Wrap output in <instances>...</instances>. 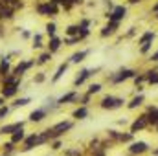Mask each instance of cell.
I'll return each mask as SVG.
<instances>
[{
  "mask_svg": "<svg viewBox=\"0 0 158 156\" xmlns=\"http://www.w3.org/2000/svg\"><path fill=\"white\" fill-rule=\"evenodd\" d=\"M74 127H76V121H74V119H61V121H57L55 125H52V127H48L46 130H42V134H44L46 142L50 143V142H53V140H63V136L68 134Z\"/></svg>",
  "mask_w": 158,
  "mask_h": 156,
  "instance_id": "6da1fadb",
  "label": "cell"
},
{
  "mask_svg": "<svg viewBox=\"0 0 158 156\" xmlns=\"http://www.w3.org/2000/svg\"><path fill=\"white\" fill-rule=\"evenodd\" d=\"M99 109L101 110H107V112H112V110H118L121 107L127 105L125 97H119V96H114V94H105L101 99H99Z\"/></svg>",
  "mask_w": 158,
  "mask_h": 156,
  "instance_id": "7a4b0ae2",
  "label": "cell"
},
{
  "mask_svg": "<svg viewBox=\"0 0 158 156\" xmlns=\"http://www.w3.org/2000/svg\"><path fill=\"white\" fill-rule=\"evenodd\" d=\"M136 74H138V70H134V68H127V66H123V68H119L116 72H112L110 76H107V81L110 83V84H123L125 81H131V79L136 77Z\"/></svg>",
  "mask_w": 158,
  "mask_h": 156,
  "instance_id": "3957f363",
  "label": "cell"
},
{
  "mask_svg": "<svg viewBox=\"0 0 158 156\" xmlns=\"http://www.w3.org/2000/svg\"><path fill=\"white\" fill-rule=\"evenodd\" d=\"M46 143H48V142H46L42 130H40V132H31V134L26 136V140H24V143H22V147H20V153H30V151L40 147V145H46Z\"/></svg>",
  "mask_w": 158,
  "mask_h": 156,
  "instance_id": "277c9868",
  "label": "cell"
},
{
  "mask_svg": "<svg viewBox=\"0 0 158 156\" xmlns=\"http://www.w3.org/2000/svg\"><path fill=\"white\" fill-rule=\"evenodd\" d=\"M151 151V145L143 140H134L127 145V154L129 156H143Z\"/></svg>",
  "mask_w": 158,
  "mask_h": 156,
  "instance_id": "5b68a950",
  "label": "cell"
},
{
  "mask_svg": "<svg viewBox=\"0 0 158 156\" xmlns=\"http://www.w3.org/2000/svg\"><path fill=\"white\" fill-rule=\"evenodd\" d=\"M33 66H35V59H20L19 64L13 66V72H11V74H13L15 77L22 79L30 70H31V68H33Z\"/></svg>",
  "mask_w": 158,
  "mask_h": 156,
  "instance_id": "8992f818",
  "label": "cell"
},
{
  "mask_svg": "<svg viewBox=\"0 0 158 156\" xmlns=\"http://www.w3.org/2000/svg\"><path fill=\"white\" fill-rule=\"evenodd\" d=\"M145 129H149V117H147L145 112H142L138 117H134V119L131 121V125H129V132H131V134L142 132V130H145Z\"/></svg>",
  "mask_w": 158,
  "mask_h": 156,
  "instance_id": "52a82bcc",
  "label": "cell"
},
{
  "mask_svg": "<svg viewBox=\"0 0 158 156\" xmlns=\"http://www.w3.org/2000/svg\"><path fill=\"white\" fill-rule=\"evenodd\" d=\"M99 70H101L99 66H96V68H83V70H79L77 76L74 77V86H76V88H77V86H83V84H85L88 79L94 77V76H96Z\"/></svg>",
  "mask_w": 158,
  "mask_h": 156,
  "instance_id": "ba28073f",
  "label": "cell"
},
{
  "mask_svg": "<svg viewBox=\"0 0 158 156\" xmlns=\"http://www.w3.org/2000/svg\"><path fill=\"white\" fill-rule=\"evenodd\" d=\"M37 13L40 17H53V15H59V6L52 0H46V2H40L37 4Z\"/></svg>",
  "mask_w": 158,
  "mask_h": 156,
  "instance_id": "9c48e42d",
  "label": "cell"
},
{
  "mask_svg": "<svg viewBox=\"0 0 158 156\" xmlns=\"http://www.w3.org/2000/svg\"><path fill=\"white\" fill-rule=\"evenodd\" d=\"M20 86H22V81L13 83V84H2V86H0V96H2L6 101H7V99H15V97L19 96Z\"/></svg>",
  "mask_w": 158,
  "mask_h": 156,
  "instance_id": "30bf717a",
  "label": "cell"
},
{
  "mask_svg": "<svg viewBox=\"0 0 158 156\" xmlns=\"http://www.w3.org/2000/svg\"><path fill=\"white\" fill-rule=\"evenodd\" d=\"M79 90H70V92H66V94H63L61 97H57L55 101H57V107L61 109V107H64V105H72V103H79Z\"/></svg>",
  "mask_w": 158,
  "mask_h": 156,
  "instance_id": "8fae6325",
  "label": "cell"
},
{
  "mask_svg": "<svg viewBox=\"0 0 158 156\" xmlns=\"http://www.w3.org/2000/svg\"><path fill=\"white\" fill-rule=\"evenodd\" d=\"M105 17H107L110 22H118L119 24V22L127 17V7H125V6H116V7H112V11L107 13Z\"/></svg>",
  "mask_w": 158,
  "mask_h": 156,
  "instance_id": "7c38bea8",
  "label": "cell"
},
{
  "mask_svg": "<svg viewBox=\"0 0 158 156\" xmlns=\"http://www.w3.org/2000/svg\"><path fill=\"white\" fill-rule=\"evenodd\" d=\"M24 125H26V121H20V119L19 121H13V123H6V125L0 127V132H2V136H11L13 132L24 129Z\"/></svg>",
  "mask_w": 158,
  "mask_h": 156,
  "instance_id": "4fadbf2b",
  "label": "cell"
},
{
  "mask_svg": "<svg viewBox=\"0 0 158 156\" xmlns=\"http://www.w3.org/2000/svg\"><path fill=\"white\" fill-rule=\"evenodd\" d=\"M13 72V64H11V55H6L0 59V79L7 77Z\"/></svg>",
  "mask_w": 158,
  "mask_h": 156,
  "instance_id": "5bb4252c",
  "label": "cell"
},
{
  "mask_svg": "<svg viewBox=\"0 0 158 156\" xmlns=\"http://www.w3.org/2000/svg\"><path fill=\"white\" fill-rule=\"evenodd\" d=\"M145 103V94H134L129 101H127V110H136V109H140L142 105Z\"/></svg>",
  "mask_w": 158,
  "mask_h": 156,
  "instance_id": "9a60e30c",
  "label": "cell"
},
{
  "mask_svg": "<svg viewBox=\"0 0 158 156\" xmlns=\"http://www.w3.org/2000/svg\"><path fill=\"white\" fill-rule=\"evenodd\" d=\"M118 30H119V24H118V22H110V20H109V22H107V24L101 28V31H99V37H101V39L112 37V35H114Z\"/></svg>",
  "mask_w": 158,
  "mask_h": 156,
  "instance_id": "2e32d148",
  "label": "cell"
},
{
  "mask_svg": "<svg viewBox=\"0 0 158 156\" xmlns=\"http://www.w3.org/2000/svg\"><path fill=\"white\" fill-rule=\"evenodd\" d=\"M68 66H70V63H68V61H64V63H61V64L57 66V70H55V74H53V76L50 77V83H52V84H57V83H59V81L63 79V76L66 74V70H68Z\"/></svg>",
  "mask_w": 158,
  "mask_h": 156,
  "instance_id": "e0dca14e",
  "label": "cell"
},
{
  "mask_svg": "<svg viewBox=\"0 0 158 156\" xmlns=\"http://www.w3.org/2000/svg\"><path fill=\"white\" fill-rule=\"evenodd\" d=\"M145 114L149 117V129H151V127L156 129L158 127V107L156 105H149L147 110H145Z\"/></svg>",
  "mask_w": 158,
  "mask_h": 156,
  "instance_id": "ac0fdd59",
  "label": "cell"
},
{
  "mask_svg": "<svg viewBox=\"0 0 158 156\" xmlns=\"http://www.w3.org/2000/svg\"><path fill=\"white\" fill-rule=\"evenodd\" d=\"M61 46H63V39L61 37H52V39L48 40V44H46V51H50L52 55H55L59 50H61Z\"/></svg>",
  "mask_w": 158,
  "mask_h": 156,
  "instance_id": "d6986e66",
  "label": "cell"
},
{
  "mask_svg": "<svg viewBox=\"0 0 158 156\" xmlns=\"http://www.w3.org/2000/svg\"><path fill=\"white\" fill-rule=\"evenodd\" d=\"M46 117H48V112H46L42 107H39V109H35V110H31V112H30L28 119H30L31 123H40V121H44Z\"/></svg>",
  "mask_w": 158,
  "mask_h": 156,
  "instance_id": "ffe728a7",
  "label": "cell"
},
{
  "mask_svg": "<svg viewBox=\"0 0 158 156\" xmlns=\"http://www.w3.org/2000/svg\"><path fill=\"white\" fill-rule=\"evenodd\" d=\"M88 55H90V50H88V48H86V50H79V51H76V53L70 55L68 63H70V64H79V63H83Z\"/></svg>",
  "mask_w": 158,
  "mask_h": 156,
  "instance_id": "44dd1931",
  "label": "cell"
},
{
  "mask_svg": "<svg viewBox=\"0 0 158 156\" xmlns=\"http://www.w3.org/2000/svg\"><path fill=\"white\" fill-rule=\"evenodd\" d=\"M88 116H90V109L88 107H83V105H79L77 109H74V112H72L74 121H83V119H86Z\"/></svg>",
  "mask_w": 158,
  "mask_h": 156,
  "instance_id": "7402d4cb",
  "label": "cell"
},
{
  "mask_svg": "<svg viewBox=\"0 0 158 156\" xmlns=\"http://www.w3.org/2000/svg\"><path fill=\"white\" fill-rule=\"evenodd\" d=\"M145 84L149 86H156L158 84V70L156 68H151V70H145Z\"/></svg>",
  "mask_w": 158,
  "mask_h": 156,
  "instance_id": "603a6c76",
  "label": "cell"
},
{
  "mask_svg": "<svg viewBox=\"0 0 158 156\" xmlns=\"http://www.w3.org/2000/svg\"><path fill=\"white\" fill-rule=\"evenodd\" d=\"M52 57H53V55H52L50 51H46V50H44V51H40L39 57L35 59V66H44V64L52 63Z\"/></svg>",
  "mask_w": 158,
  "mask_h": 156,
  "instance_id": "cb8c5ba5",
  "label": "cell"
},
{
  "mask_svg": "<svg viewBox=\"0 0 158 156\" xmlns=\"http://www.w3.org/2000/svg\"><path fill=\"white\" fill-rule=\"evenodd\" d=\"M0 153H2V154L13 156L15 153H17V145H15L13 142H9V140H7V142H4V143L0 145Z\"/></svg>",
  "mask_w": 158,
  "mask_h": 156,
  "instance_id": "d4e9b609",
  "label": "cell"
},
{
  "mask_svg": "<svg viewBox=\"0 0 158 156\" xmlns=\"http://www.w3.org/2000/svg\"><path fill=\"white\" fill-rule=\"evenodd\" d=\"M26 130L24 129H20V130H17V132H13L11 136H9V142H13L15 145H19V143H24V140H26Z\"/></svg>",
  "mask_w": 158,
  "mask_h": 156,
  "instance_id": "484cf974",
  "label": "cell"
},
{
  "mask_svg": "<svg viewBox=\"0 0 158 156\" xmlns=\"http://www.w3.org/2000/svg\"><path fill=\"white\" fill-rule=\"evenodd\" d=\"M31 103V97H15L13 103H11V109H22V107H28Z\"/></svg>",
  "mask_w": 158,
  "mask_h": 156,
  "instance_id": "4316f807",
  "label": "cell"
},
{
  "mask_svg": "<svg viewBox=\"0 0 158 156\" xmlns=\"http://www.w3.org/2000/svg\"><path fill=\"white\" fill-rule=\"evenodd\" d=\"M155 37H156V33H155L153 30H147L143 35H140V37H138V44L142 46V44H145V42H153Z\"/></svg>",
  "mask_w": 158,
  "mask_h": 156,
  "instance_id": "83f0119b",
  "label": "cell"
},
{
  "mask_svg": "<svg viewBox=\"0 0 158 156\" xmlns=\"http://www.w3.org/2000/svg\"><path fill=\"white\" fill-rule=\"evenodd\" d=\"M101 90H103V83H90V84H88V88H86L85 92H86L88 96H92V97H94V96H96V94H99Z\"/></svg>",
  "mask_w": 158,
  "mask_h": 156,
  "instance_id": "f1b7e54d",
  "label": "cell"
},
{
  "mask_svg": "<svg viewBox=\"0 0 158 156\" xmlns=\"http://www.w3.org/2000/svg\"><path fill=\"white\" fill-rule=\"evenodd\" d=\"M79 31H81L79 24H70V26H66V30H64V35H66V37H77Z\"/></svg>",
  "mask_w": 158,
  "mask_h": 156,
  "instance_id": "f546056e",
  "label": "cell"
},
{
  "mask_svg": "<svg viewBox=\"0 0 158 156\" xmlns=\"http://www.w3.org/2000/svg\"><path fill=\"white\" fill-rule=\"evenodd\" d=\"M131 142H134V134H131V132H119V138H118V143H131Z\"/></svg>",
  "mask_w": 158,
  "mask_h": 156,
  "instance_id": "4dcf8cb0",
  "label": "cell"
},
{
  "mask_svg": "<svg viewBox=\"0 0 158 156\" xmlns=\"http://www.w3.org/2000/svg\"><path fill=\"white\" fill-rule=\"evenodd\" d=\"M44 30H46V35L52 39V37H55V33H57V24H55V22H46Z\"/></svg>",
  "mask_w": 158,
  "mask_h": 156,
  "instance_id": "1f68e13d",
  "label": "cell"
},
{
  "mask_svg": "<svg viewBox=\"0 0 158 156\" xmlns=\"http://www.w3.org/2000/svg\"><path fill=\"white\" fill-rule=\"evenodd\" d=\"M33 50H42L44 48V40H42V33H35L33 35Z\"/></svg>",
  "mask_w": 158,
  "mask_h": 156,
  "instance_id": "d6a6232c",
  "label": "cell"
},
{
  "mask_svg": "<svg viewBox=\"0 0 158 156\" xmlns=\"http://www.w3.org/2000/svg\"><path fill=\"white\" fill-rule=\"evenodd\" d=\"M90 101H92V96H88L86 92H83V94L79 96V103H77V105H83V107H88V105H90Z\"/></svg>",
  "mask_w": 158,
  "mask_h": 156,
  "instance_id": "836d02e7",
  "label": "cell"
},
{
  "mask_svg": "<svg viewBox=\"0 0 158 156\" xmlns=\"http://www.w3.org/2000/svg\"><path fill=\"white\" fill-rule=\"evenodd\" d=\"M46 79H48V76H46V72H37V74L33 76V79H31V81H33L35 84H42V83H44Z\"/></svg>",
  "mask_w": 158,
  "mask_h": 156,
  "instance_id": "e575fe53",
  "label": "cell"
},
{
  "mask_svg": "<svg viewBox=\"0 0 158 156\" xmlns=\"http://www.w3.org/2000/svg\"><path fill=\"white\" fill-rule=\"evenodd\" d=\"M151 50H153V42H145V44H142V46H140V53H142V55L151 53Z\"/></svg>",
  "mask_w": 158,
  "mask_h": 156,
  "instance_id": "d590c367",
  "label": "cell"
},
{
  "mask_svg": "<svg viewBox=\"0 0 158 156\" xmlns=\"http://www.w3.org/2000/svg\"><path fill=\"white\" fill-rule=\"evenodd\" d=\"M134 81V86H140V84H145V74H136V77L132 79Z\"/></svg>",
  "mask_w": 158,
  "mask_h": 156,
  "instance_id": "8d00e7d4",
  "label": "cell"
},
{
  "mask_svg": "<svg viewBox=\"0 0 158 156\" xmlns=\"http://www.w3.org/2000/svg\"><path fill=\"white\" fill-rule=\"evenodd\" d=\"M50 147H52V151H61V149H63V140H53V142H50Z\"/></svg>",
  "mask_w": 158,
  "mask_h": 156,
  "instance_id": "74e56055",
  "label": "cell"
},
{
  "mask_svg": "<svg viewBox=\"0 0 158 156\" xmlns=\"http://www.w3.org/2000/svg\"><path fill=\"white\" fill-rule=\"evenodd\" d=\"M13 109L11 107H7V105H4V107H0V119H4V117L9 116V112H11Z\"/></svg>",
  "mask_w": 158,
  "mask_h": 156,
  "instance_id": "f35d334b",
  "label": "cell"
},
{
  "mask_svg": "<svg viewBox=\"0 0 158 156\" xmlns=\"http://www.w3.org/2000/svg\"><path fill=\"white\" fill-rule=\"evenodd\" d=\"M90 151H92V156H107L105 149H101V147H96V149H90Z\"/></svg>",
  "mask_w": 158,
  "mask_h": 156,
  "instance_id": "ab89813d",
  "label": "cell"
},
{
  "mask_svg": "<svg viewBox=\"0 0 158 156\" xmlns=\"http://www.w3.org/2000/svg\"><path fill=\"white\" fill-rule=\"evenodd\" d=\"M149 63H158V50L149 53Z\"/></svg>",
  "mask_w": 158,
  "mask_h": 156,
  "instance_id": "60d3db41",
  "label": "cell"
},
{
  "mask_svg": "<svg viewBox=\"0 0 158 156\" xmlns=\"http://www.w3.org/2000/svg\"><path fill=\"white\" fill-rule=\"evenodd\" d=\"M143 90H145V86H143V84H140V86H134V92H136V94H143Z\"/></svg>",
  "mask_w": 158,
  "mask_h": 156,
  "instance_id": "b9f144b4",
  "label": "cell"
},
{
  "mask_svg": "<svg viewBox=\"0 0 158 156\" xmlns=\"http://www.w3.org/2000/svg\"><path fill=\"white\" fill-rule=\"evenodd\" d=\"M118 125H121V127H125V125H131V123H129V121H127V119L123 117V119H118Z\"/></svg>",
  "mask_w": 158,
  "mask_h": 156,
  "instance_id": "7bdbcfd3",
  "label": "cell"
},
{
  "mask_svg": "<svg viewBox=\"0 0 158 156\" xmlns=\"http://www.w3.org/2000/svg\"><path fill=\"white\" fill-rule=\"evenodd\" d=\"M20 35H22V39H30V37H31V33H30V31H26V30H24Z\"/></svg>",
  "mask_w": 158,
  "mask_h": 156,
  "instance_id": "ee69618b",
  "label": "cell"
},
{
  "mask_svg": "<svg viewBox=\"0 0 158 156\" xmlns=\"http://www.w3.org/2000/svg\"><path fill=\"white\" fill-rule=\"evenodd\" d=\"M4 105H6V99H4V97L0 96V107H4Z\"/></svg>",
  "mask_w": 158,
  "mask_h": 156,
  "instance_id": "f6af8a7d",
  "label": "cell"
},
{
  "mask_svg": "<svg viewBox=\"0 0 158 156\" xmlns=\"http://www.w3.org/2000/svg\"><path fill=\"white\" fill-rule=\"evenodd\" d=\"M153 11H155V13H158V2L155 4V6H153Z\"/></svg>",
  "mask_w": 158,
  "mask_h": 156,
  "instance_id": "bcb514c9",
  "label": "cell"
},
{
  "mask_svg": "<svg viewBox=\"0 0 158 156\" xmlns=\"http://www.w3.org/2000/svg\"><path fill=\"white\" fill-rule=\"evenodd\" d=\"M153 156H158V147L156 149H153Z\"/></svg>",
  "mask_w": 158,
  "mask_h": 156,
  "instance_id": "7dc6e473",
  "label": "cell"
},
{
  "mask_svg": "<svg viewBox=\"0 0 158 156\" xmlns=\"http://www.w3.org/2000/svg\"><path fill=\"white\" fill-rule=\"evenodd\" d=\"M70 2H72V4H81L83 0H70Z\"/></svg>",
  "mask_w": 158,
  "mask_h": 156,
  "instance_id": "c3c4849f",
  "label": "cell"
},
{
  "mask_svg": "<svg viewBox=\"0 0 158 156\" xmlns=\"http://www.w3.org/2000/svg\"><path fill=\"white\" fill-rule=\"evenodd\" d=\"M52 2H55V4H57V0H52Z\"/></svg>",
  "mask_w": 158,
  "mask_h": 156,
  "instance_id": "681fc988",
  "label": "cell"
},
{
  "mask_svg": "<svg viewBox=\"0 0 158 156\" xmlns=\"http://www.w3.org/2000/svg\"><path fill=\"white\" fill-rule=\"evenodd\" d=\"M2 156H9V154H2Z\"/></svg>",
  "mask_w": 158,
  "mask_h": 156,
  "instance_id": "f907efd6",
  "label": "cell"
},
{
  "mask_svg": "<svg viewBox=\"0 0 158 156\" xmlns=\"http://www.w3.org/2000/svg\"><path fill=\"white\" fill-rule=\"evenodd\" d=\"M0 138H2V132H0Z\"/></svg>",
  "mask_w": 158,
  "mask_h": 156,
  "instance_id": "816d5d0a",
  "label": "cell"
},
{
  "mask_svg": "<svg viewBox=\"0 0 158 156\" xmlns=\"http://www.w3.org/2000/svg\"><path fill=\"white\" fill-rule=\"evenodd\" d=\"M156 18H158V13H156Z\"/></svg>",
  "mask_w": 158,
  "mask_h": 156,
  "instance_id": "f5cc1de1",
  "label": "cell"
},
{
  "mask_svg": "<svg viewBox=\"0 0 158 156\" xmlns=\"http://www.w3.org/2000/svg\"><path fill=\"white\" fill-rule=\"evenodd\" d=\"M0 121H2V119H0Z\"/></svg>",
  "mask_w": 158,
  "mask_h": 156,
  "instance_id": "db71d44e",
  "label": "cell"
},
{
  "mask_svg": "<svg viewBox=\"0 0 158 156\" xmlns=\"http://www.w3.org/2000/svg\"><path fill=\"white\" fill-rule=\"evenodd\" d=\"M156 70H158V68H156Z\"/></svg>",
  "mask_w": 158,
  "mask_h": 156,
  "instance_id": "11a10c76",
  "label": "cell"
}]
</instances>
